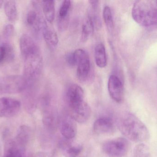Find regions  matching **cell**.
I'll return each instance as SVG.
<instances>
[{
    "instance_id": "cell-24",
    "label": "cell",
    "mask_w": 157,
    "mask_h": 157,
    "mask_svg": "<svg viewBox=\"0 0 157 157\" xmlns=\"http://www.w3.org/2000/svg\"><path fill=\"white\" fill-rule=\"evenodd\" d=\"M102 16L107 29L109 32H112L114 29V21L111 9L109 6H104Z\"/></svg>"
},
{
    "instance_id": "cell-5",
    "label": "cell",
    "mask_w": 157,
    "mask_h": 157,
    "mask_svg": "<svg viewBox=\"0 0 157 157\" xmlns=\"http://www.w3.org/2000/svg\"><path fill=\"white\" fill-rule=\"evenodd\" d=\"M29 86L24 76L15 75L0 77V95L20 93Z\"/></svg>"
},
{
    "instance_id": "cell-19",
    "label": "cell",
    "mask_w": 157,
    "mask_h": 157,
    "mask_svg": "<svg viewBox=\"0 0 157 157\" xmlns=\"http://www.w3.org/2000/svg\"><path fill=\"white\" fill-rule=\"evenodd\" d=\"M41 18L40 17L37 13L34 10H30L28 13L26 17L27 25L31 27L36 34H38L40 31Z\"/></svg>"
},
{
    "instance_id": "cell-1",
    "label": "cell",
    "mask_w": 157,
    "mask_h": 157,
    "mask_svg": "<svg viewBox=\"0 0 157 157\" xmlns=\"http://www.w3.org/2000/svg\"><path fill=\"white\" fill-rule=\"evenodd\" d=\"M20 47L24 62V76L29 85L40 74L42 66V56L36 43L27 34L21 36Z\"/></svg>"
},
{
    "instance_id": "cell-20",
    "label": "cell",
    "mask_w": 157,
    "mask_h": 157,
    "mask_svg": "<svg viewBox=\"0 0 157 157\" xmlns=\"http://www.w3.org/2000/svg\"><path fill=\"white\" fill-rule=\"evenodd\" d=\"M41 3H42L43 13H44L46 20L49 23H52L55 18V1H42Z\"/></svg>"
},
{
    "instance_id": "cell-6",
    "label": "cell",
    "mask_w": 157,
    "mask_h": 157,
    "mask_svg": "<svg viewBox=\"0 0 157 157\" xmlns=\"http://www.w3.org/2000/svg\"><path fill=\"white\" fill-rule=\"evenodd\" d=\"M129 147V140L124 137H119L105 142L102 149L110 157H123L127 155Z\"/></svg>"
},
{
    "instance_id": "cell-14",
    "label": "cell",
    "mask_w": 157,
    "mask_h": 157,
    "mask_svg": "<svg viewBox=\"0 0 157 157\" xmlns=\"http://www.w3.org/2000/svg\"><path fill=\"white\" fill-rule=\"evenodd\" d=\"M71 7V3L70 1H63L60 6L58 13V24L61 30H64L68 26Z\"/></svg>"
},
{
    "instance_id": "cell-3",
    "label": "cell",
    "mask_w": 157,
    "mask_h": 157,
    "mask_svg": "<svg viewBox=\"0 0 157 157\" xmlns=\"http://www.w3.org/2000/svg\"><path fill=\"white\" fill-rule=\"evenodd\" d=\"M117 124L120 131L128 140L141 143L148 141L150 138L147 127L132 113L123 114Z\"/></svg>"
},
{
    "instance_id": "cell-16",
    "label": "cell",
    "mask_w": 157,
    "mask_h": 157,
    "mask_svg": "<svg viewBox=\"0 0 157 157\" xmlns=\"http://www.w3.org/2000/svg\"><path fill=\"white\" fill-rule=\"evenodd\" d=\"M94 58L96 65L103 68L107 65V56L105 46L101 42L98 43L94 49Z\"/></svg>"
},
{
    "instance_id": "cell-15",
    "label": "cell",
    "mask_w": 157,
    "mask_h": 157,
    "mask_svg": "<svg viewBox=\"0 0 157 157\" xmlns=\"http://www.w3.org/2000/svg\"><path fill=\"white\" fill-rule=\"evenodd\" d=\"M70 140L62 141L60 146L62 151V154L65 157H78L83 150L82 146L79 145H73Z\"/></svg>"
},
{
    "instance_id": "cell-13",
    "label": "cell",
    "mask_w": 157,
    "mask_h": 157,
    "mask_svg": "<svg viewBox=\"0 0 157 157\" xmlns=\"http://www.w3.org/2000/svg\"><path fill=\"white\" fill-rule=\"evenodd\" d=\"M40 31L49 48L54 49L59 44L58 35L54 29L49 26L46 20L41 18Z\"/></svg>"
},
{
    "instance_id": "cell-11",
    "label": "cell",
    "mask_w": 157,
    "mask_h": 157,
    "mask_svg": "<svg viewBox=\"0 0 157 157\" xmlns=\"http://www.w3.org/2000/svg\"><path fill=\"white\" fill-rule=\"evenodd\" d=\"M108 91L111 98L117 103L121 102L124 98V87L118 77L112 75L109 77Z\"/></svg>"
},
{
    "instance_id": "cell-10",
    "label": "cell",
    "mask_w": 157,
    "mask_h": 157,
    "mask_svg": "<svg viewBox=\"0 0 157 157\" xmlns=\"http://www.w3.org/2000/svg\"><path fill=\"white\" fill-rule=\"evenodd\" d=\"M116 126V122L113 118L109 116H102L94 122L93 130L97 134H108L113 133Z\"/></svg>"
},
{
    "instance_id": "cell-22",
    "label": "cell",
    "mask_w": 157,
    "mask_h": 157,
    "mask_svg": "<svg viewBox=\"0 0 157 157\" xmlns=\"http://www.w3.org/2000/svg\"><path fill=\"white\" fill-rule=\"evenodd\" d=\"M95 28L94 21L90 15L89 14L86 22L82 26L81 31V40L86 41L93 34Z\"/></svg>"
},
{
    "instance_id": "cell-18",
    "label": "cell",
    "mask_w": 157,
    "mask_h": 157,
    "mask_svg": "<svg viewBox=\"0 0 157 157\" xmlns=\"http://www.w3.org/2000/svg\"><path fill=\"white\" fill-rule=\"evenodd\" d=\"M4 157H25V148L19 146L14 141H10L6 145Z\"/></svg>"
},
{
    "instance_id": "cell-28",
    "label": "cell",
    "mask_w": 157,
    "mask_h": 157,
    "mask_svg": "<svg viewBox=\"0 0 157 157\" xmlns=\"http://www.w3.org/2000/svg\"><path fill=\"white\" fill-rule=\"evenodd\" d=\"M2 3L3 1H1V0H0V8H1V6H2Z\"/></svg>"
},
{
    "instance_id": "cell-9",
    "label": "cell",
    "mask_w": 157,
    "mask_h": 157,
    "mask_svg": "<svg viewBox=\"0 0 157 157\" xmlns=\"http://www.w3.org/2000/svg\"><path fill=\"white\" fill-rule=\"evenodd\" d=\"M21 108L20 101L10 97L0 98V117L10 118L15 116Z\"/></svg>"
},
{
    "instance_id": "cell-17",
    "label": "cell",
    "mask_w": 157,
    "mask_h": 157,
    "mask_svg": "<svg viewBox=\"0 0 157 157\" xmlns=\"http://www.w3.org/2000/svg\"><path fill=\"white\" fill-rule=\"evenodd\" d=\"M32 135L31 129L28 126L23 125L18 129L15 141L19 146L25 148L26 146L31 140Z\"/></svg>"
},
{
    "instance_id": "cell-27",
    "label": "cell",
    "mask_w": 157,
    "mask_h": 157,
    "mask_svg": "<svg viewBox=\"0 0 157 157\" xmlns=\"http://www.w3.org/2000/svg\"><path fill=\"white\" fill-rule=\"evenodd\" d=\"M65 60L69 65L71 66H76L75 65V59L73 53H70L66 55Z\"/></svg>"
},
{
    "instance_id": "cell-23",
    "label": "cell",
    "mask_w": 157,
    "mask_h": 157,
    "mask_svg": "<svg viewBox=\"0 0 157 157\" xmlns=\"http://www.w3.org/2000/svg\"><path fill=\"white\" fill-rule=\"evenodd\" d=\"M5 13L8 20L11 22L15 21L17 19V12L15 1H8L4 5Z\"/></svg>"
},
{
    "instance_id": "cell-12",
    "label": "cell",
    "mask_w": 157,
    "mask_h": 157,
    "mask_svg": "<svg viewBox=\"0 0 157 157\" xmlns=\"http://www.w3.org/2000/svg\"><path fill=\"white\" fill-rule=\"evenodd\" d=\"M59 116L57 112L52 108L46 107L44 109L42 114V122L46 130L53 133L59 128Z\"/></svg>"
},
{
    "instance_id": "cell-25",
    "label": "cell",
    "mask_w": 157,
    "mask_h": 157,
    "mask_svg": "<svg viewBox=\"0 0 157 157\" xmlns=\"http://www.w3.org/2000/svg\"><path fill=\"white\" fill-rule=\"evenodd\" d=\"M150 156L149 147L144 143L137 144L133 151L132 157H150Z\"/></svg>"
},
{
    "instance_id": "cell-8",
    "label": "cell",
    "mask_w": 157,
    "mask_h": 157,
    "mask_svg": "<svg viewBox=\"0 0 157 157\" xmlns=\"http://www.w3.org/2000/svg\"><path fill=\"white\" fill-rule=\"evenodd\" d=\"M76 123L67 112L59 116V128L63 138L71 141L75 137L77 132Z\"/></svg>"
},
{
    "instance_id": "cell-7",
    "label": "cell",
    "mask_w": 157,
    "mask_h": 157,
    "mask_svg": "<svg viewBox=\"0 0 157 157\" xmlns=\"http://www.w3.org/2000/svg\"><path fill=\"white\" fill-rule=\"evenodd\" d=\"M74 54L77 66V77L81 82H86L89 77L90 71V60L88 53L84 49H79L74 52Z\"/></svg>"
},
{
    "instance_id": "cell-26",
    "label": "cell",
    "mask_w": 157,
    "mask_h": 157,
    "mask_svg": "<svg viewBox=\"0 0 157 157\" xmlns=\"http://www.w3.org/2000/svg\"><path fill=\"white\" fill-rule=\"evenodd\" d=\"M14 28L11 24H7L5 26L3 30L4 37L6 38L11 37L13 35Z\"/></svg>"
},
{
    "instance_id": "cell-21",
    "label": "cell",
    "mask_w": 157,
    "mask_h": 157,
    "mask_svg": "<svg viewBox=\"0 0 157 157\" xmlns=\"http://www.w3.org/2000/svg\"><path fill=\"white\" fill-rule=\"evenodd\" d=\"M14 57V50L11 44L3 43L0 45V64L10 61L13 59Z\"/></svg>"
},
{
    "instance_id": "cell-4",
    "label": "cell",
    "mask_w": 157,
    "mask_h": 157,
    "mask_svg": "<svg viewBox=\"0 0 157 157\" xmlns=\"http://www.w3.org/2000/svg\"><path fill=\"white\" fill-rule=\"evenodd\" d=\"M132 16L140 26H152L157 24V1L142 0L136 2L132 9Z\"/></svg>"
},
{
    "instance_id": "cell-2",
    "label": "cell",
    "mask_w": 157,
    "mask_h": 157,
    "mask_svg": "<svg viewBox=\"0 0 157 157\" xmlns=\"http://www.w3.org/2000/svg\"><path fill=\"white\" fill-rule=\"evenodd\" d=\"M66 100L69 107L68 113L78 123H85L88 120L91 110L85 100L83 88L77 84L71 85L67 89Z\"/></svg>"
}]
</instances>
